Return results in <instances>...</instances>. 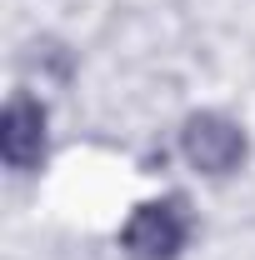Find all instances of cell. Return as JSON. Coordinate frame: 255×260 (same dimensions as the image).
<instances>
[{
  "label": "cell",
  "mask_w": 255,
  "mask_h": 260,
  "mask_svg": "<svg viewBox=\"0 0 255 260\" xmlns=\"http://www.w3.org/2000/svg\"><path fill=\"white\" fill-rule=\"evenodd\" d=\"M190 240V210L185 195H165V200H145L135 205V215L120 230V250L130 260H175Z\"/></svg>",
  "instance_id": "obj_1"
},
{
  "label": "cell",
  "mask_w": 255,
  "mask_h": 260,
  "mask_svg": "<svg viewBox=\"0 0 255 260\" xmlns=\"http://www.w3.org/2000/svg\"><path fill=\"white\" fill-rule=\"evenodd\" d=\"M180 155L200 170V175H230L245 160V130L220 110H195L180 125Z\"/></svg>",
  "instance_id": "obj_2"
},
{
  "label": "cell",
  "mask_w": 255,
  "mask_h": 260,
  "mask_svg": "<svg viewBox=\"0 0 255 260\" xmlns=\"http://www.w3.org/2000/svg\"><path fill=\"white\" fill-rule=\"evenodd\" d=\"M50 130H45V105L30 90H15L0 110V155L10 170H35L45 160Z\"/></svg>",
  "instance_id": "obj_3"
}]
</instances>
